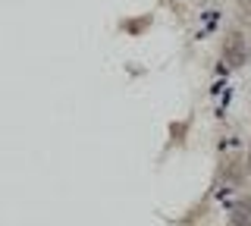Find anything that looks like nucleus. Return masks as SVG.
I'll use <instances>...</instances> for the list:
<instances>
[{"mask_svg": "<svg viewBox=\"0 0 251 226\" xmlns=\"http://www.w3.org/2000/svg\"><path fill=\"white\" fill-rule=\"evenodd\" d=\"M245 170L251 173V148H248V157H245Z\"/></svg>", "mask_w": 251, "mask_h": 226, "instance_id": "nucleus-3", "label": "nucleus"}, {"mask_svg": "<svg viewBox=\"0 0 251 226\" xmlns=\"http://www.w3.org/2000/svg\"><path fill=\"white\" fill-rule=\"evenodd\" d=\"M223 60L229 69H239L248 63V41L242 32H229L223 38Z\"/></svg>", "mask_w": 251, "mask_h": 226, "instance_id": "nucleus-1", "label": "nucleus"}, {"mask_svg": "<svg viewBox=\"0 0 251 226\" xmlns=\"http://www.w3.org/2000/svg\"><path fill=\"white\" fill-rule=\"evenodd\" d=\"M229 226H251V198H239L229 207Z\"/></svg>", "mask_w": 251, "mask_h": 226, "instance_id": "nucleus-2", "label": "nucleus"}]
</instances>
